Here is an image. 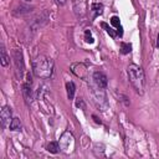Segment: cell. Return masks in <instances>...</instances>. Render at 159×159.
I'll return each instance as SVG.
<instances>
[{
    "instance_id": "cell-8",
    "label": "cell",
    "mask_w": 159,
    "mask_h": 159,
    "mask_svg": "<svg viewBox=\"0 0 159 159\" xmlns=\"http://www.w3.org/2000/svg\"><path fill=\"white\" fill-rule=\"evenodd\" d=\"M0 120H1V125L2 127H6L7 124L11 123L12 120V111L10 107L7 106H4L1 108V112H0Z\"/></svg>"
},
{
    "instance_id": "cell-14",
    "label": "cell",
    "mask_w": 159,
    "mask_h": 159,
    "mask_svg": "<svg viewBox=\"0 0 159 159\" xmlns=\"http://www.w3.org/2000/svg\"><path fill=\"white\" fill-rule=\"evenodd\" d=\"M0 55H1V65L5 67V66H7L9 65V60H10V57L7 56V53H6V50H5V47H4V45H1V50H0Z\"/></svg>"
},
{
    "instance_id": "cell-10",
    "label": "cell",
    "mask_w": 159,
    "mask_h": 159,
    "mask_svg": "<svg viewBox=\"0 0 159 159\" xmlns=\"http://www.w3.org/2000/svg\"><path fill=\"white\" fill-rule=\"evenodd\" d=\"M111 24L117 29L116 31H117V35L118 36H123V27H122V25H120V21H119V17L118 16H112L111 17Z\"/></svg>"
},
{
    "instance_id": "cell-15",
    "label": "cell",
    "mask_w": 159,
    "mask_h": 159,
    "mask_svg": "<svg viewBox=\"0 0 159 159\" xmlns=\"http://www.w3.org/2000/svg\"><path fill=\"white\" fill-rule=\"evenodd\" d=\"M101 26H102V27L106 30V32H107V34H108V35H109L112 39H114L116 36H118V35H117V31H114V30H113L111 26H108L106 22H102V24H101Z\"/></svg>"
},
{
    "instance_id": "cell-21",
    "label": "cell",
    "mask_w": 159,
    "mask_h": 159,
    "mask_svg": "<svg viewBox=\"0 0 159 159\" xmlns=\"http://www.w3.org/2000/svg\"><path fill=\"white\" fill-rule=\"evenodd\" d=\"M26 1H30V0H26Z\"/></svg>"
},
{
    "instance_id": "cell-13",
    "label": "cell",
    "mask_w": 159,
    "mask_h": 159,
    "mask_svg": "<svg viewBox=\"0 0 159 159\" xmlns=\"http://www.w3.org/2000/svg\"><path fill=\"white\" fill-rule=\"evenodd\" d=\"M46 149H47L50 153L56 154V153H58V152L61 150V148H60V143H58V142H50V143L47 144Z\"/></svg>"
},
{
    "instance_id": "cell-3",
    "label": "cell",
    "mask_w": 159,
    "mask_h": 159,
    "mask_svg": "<svg viewBox=\"0 0 159 159\" xmlns=\"http://www.w3.org/2000/svg\"><path fill=\"white\" fill-rule=\"evenodd\" d=\"M58 143H60L61 150H62L63 153H66V154H70V153H72V152L75 150V138H73L72 133L68 132V130H66V132L61 135Z\"/></svg>"
},
{
    "instance_id": "cell-20",
    "label": "cell",
    "mask_w": 159,
    "mask_h": 159,
    "mask_svg": "<svg viewBox=\"0 0 159 159\" xmlns=\"http://www.w3.org/2000/svg\"><path fill=\"white\" fill-rule=\"evenodd\" d=\"M157 46L159 47V34H158V37H157Z\"/></svg>"
},
{
    "instance_id": "cell-12",
    "label": "cell",
    "mask_w": 159,
    "mask_h": 159,
    "mask_svg": "<svg viewBox=\"0 0 159 159\" xmlns=\"http://www.w3.org/2000/svg\"><path fill=\"white\" fill-rule=\"evenodd\" d=\"M66 91H67V97L68 99H73L75 92H76V86L73 82H67L66 83Z\"/></svg>"
},
{
    "instance_id": "cell-19",
    "label": "cell",
    "mask_w": 159,
    "mask_h": 159,
    "mask_svg": "<svg viewBox=\"0 0 159 159\" xmlns=\"http://www.w3.org/2000/svg\"><path fill=\"white\" fill-rule=\"evenodd\" d=\"M66 1H67V0H55L56 5H58V6H62V5H65V4H66Z\"/></svg>"
},
{
    "instance_id": "cell-5",
    "label": "cell",
    "mask_w": 159,
    "mask_h": 159,
    "mask_svg": "<svg viewBox=\"0 0 159 159\" xmlns=\"http://www.w3.org/2000/svg\"><path fill=\"white\" fill-rule=\"evenodd\" d=\"M71 71L80 78L82 80H87V76H88V68L84 63L82 62H77V63H72L71 65Z\"/></svg>"
},
{
    "instance_id": "cell-9",
    "label": "cell",
    "mask_w": 159,
    "mask_h": 159,
    "mask_svg": "<svg viewBox=\"0 0 159 159\" xmlns=\"http://www.w3.org/2000/svg\"><path fill=\"white\" fill-rule=\"evenodd\" d=\"M91 12H92V19L94 20L97 16L103 14V5L99 2H93L91 5Z\"/></svg>"
},
{
    "instance_id": "cell-11",
    "label": "cell",
    "mask_w": 159,
    "mask_h": 159,
    "mask_svg": "<svg viewBox=\"0 0 159 159\" xmlns=\"http://www.w3.org/2000/svg\"><path fill=\"white\" fill-rule=\"evenodd\" d=\"M9 128L10 130H15V132H19L22 129V124H21V120L19 118H12L11 123L9 124Z\"/></svg>"
},
{
    "instance_id": "cell-7",
    "label": "cell",
    "mask_w": 159,
    "mask_h": 159,
    "mask_svg": "<svg viewBox=\"0 0 159 159\" xmlns=\"http://www.w3.org/2000/svg\"><path fill=\"white\" fill-rule=\"evenodd\" d=\"M31 86H32V78H31V75L27 73L26 75V82L22 86V93H24V97H25L27 103L31 102V99H32V88H31Z\"/></svg>"
},
{
    "instance_id": "cell-6",
    "label": "cell",
    "mask_w": 159,
    "mask_h": 159,
    "mask_svg": "<svg viewBox=\"0 0 159 159\" xmlns=\"http://www.w3.org/2000/svg\"><path fill=\"white\" fill-rule=\"evenodd\" d=\"M92 80H93L94 84H96L98 88H103V89H104V88L107 87L108 78H107V76H106L102 71H96V72H93Z\"/></svg>"
},
{
    "instance_id": "cell-17",
    "label": "cell",
    "mask_w": 159,
    "mask_h": 159,
    "mask_svg": "<svg viewBox=\"0 0 159 159\" xmlns=\"http://www.w3.org/2000/svg\"><path fill=\"white\" fill-rule=\"evenodd\" d=\"M84 41H86L87 43H93V42H94V39H93V36H92L91 30H86V31H84Z\"/></svg>"
},
{
    "instance_id": "cell-1",
    "label": "cell",
    "mask_w": 159,
    "mask_h": 159,
    "mask_svg": "<svg viewBox=\"0 0 159 159\" xmlns=\"http://www.w3.org/2000/svg\"><path fill=\"white\" fill-rule=\"evenodd\" d=\"M53 60L45 55H40L32 60V73L42 80H47L53 73Z\"/></svg>"
},
{
    "instance_id": "cell-4",
    "label": "cell",
    "mask_w": 159,
    "mask_h": 159,
    "mask_svg": "<svg viewBox=\"0 0 159 159\" xmlns=\"http://www.w3.org/2000/svg\"><path fill=\"white\" fill-rule=\"evenodd\" d=\"M14 62H15L16 76H17L19 80H22L24 72H25V65H24L22 52H21L20 50H15V51H14Z\"/></svg>"
},
{
    "instance_id": "cell-18",
    "label": "cell",
    "mask_w": 159,
    "mask_h": 159,
    "mask_svg": "<svg viewBox=\"0 0 159 159\" xmlns=\"http://www.w3.org/2000/svg\"><path fill=\"white\" fill-rule=\"evenodd\" d=\"M76 106H77V107H82V108H84V103H83V99H82V98H78V101L76 102Z\"/></svg>"
},
{
    "instance_id": "cell-16",
    "label": "cell",
    "mask_w": 159,
    "mask_h": 159,
    "mask_svg": "<svg viewBox=\"0 0 159 159\" xmlns=\"http://www.w3.org/2000/svg\"><path fill=\"white\" fill-rule=\"evenodd\" d=\"M132 51V45L130 43H127V42H120V53L123 55H127Z\"/></svg>"
},
{
    "instance_id": "cell-2",
    "label": "cell",
    "mask_w": 159,
    "mask_h": 159,
    "mask_svg": "<svg viewBox=\"0 0 159 159\" xmlns=\"http://www.w3.org/2000/svg\"><path fill=\"white\" fill-rule=\"evenodd\" d=\"M127 73H128L129 82L132 83L135 92L139 93V94H143L144 93L145 78H144V72H143L142 67L135 65V63H130L127 68Z\"/></svg>"
}]
</instances>
